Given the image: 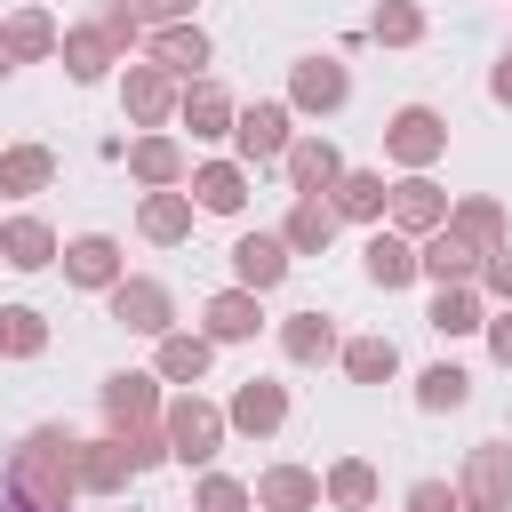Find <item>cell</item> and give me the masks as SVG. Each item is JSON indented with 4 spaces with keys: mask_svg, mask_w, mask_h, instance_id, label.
<instances>
[{
    "mask_svg": "<svg viewBox=\"0 0 512 512\" xmlns=\"http://www.w3.org/2000/svg\"><path fill=\"white\" fill-rule=\"evenodd\" d=\"M72 432L64 424H40V432H24V448L8 456V504L16 512H64L72 504Z\"/></svg>",
    "mask_w": 512,
    "mask_h": 512,
    "instance_id": "1",
    "label": "cell"
},
{
    "mask_svg": "<svg viewBox=\"0 0 512 512\" xmlns=\"http://www.w3.org/2000/svg\"><path fill=\"white\" fill-rule=\"evenodd\" d=\"M160 432H168V456H184V464H216V448H224V408L216 400H200V392H176V400H160Z\"/></svg>",
    "mask_w": 512,
    "mask_h": 512,
    "instance_id": "2",
    "label": "cell"
},
{
    "mask_svg": "<svg viewBox=\"0 0 512 512\" xmlns=\"http://www.w3.org/2000/svg\"><path fill=\"white\" fill-rule=\"evenodd\" d=\"M456 496H464V512H512V440H480V448H464Z\"/></svg>",
    "mask_w": 512,
    "mask_h": 512,
    "instance_id": "3",
    "label": "cell"
},
{
    "mask_svg": "<svg viewBox=\"0 0 512 512\" xmlns=\"http://www.w3.org/2000/svg\"><path fill=\"white\" fill-rule=\"evenodd\" d=\"M104 296H112V320L136 328V336H168V328H176V296H168L160 280H144V272H120Z\"/></svg>",
    "mask_w": 512,
    "mask_h": 512,
    "instance_id": "4",
    "label": "cell"
},
{
    "mask_svg": "<svg viewBox=\"0 0 512 512\" xmlns=\"http://www.w3.org/2000/svg\"><path fill=\"white\" fill-rule=\"evenodd\" d=\"M384 152H392L400 168H432V160L448 152V120H440L432 104H400L392 128H384Z\"/></svg>",
    "mask_w": 512,
    "mask_h": 512,
    "instance_id": "5",
    "label": "cell"
},
{
    "mask_svg": "<svg viewBox=\"0 0 512 512\" xmlns=\"http://www.w3.org/2000/svg\"><path fill=\"white\" fill-rule=\"evenodd\" d=\"M384 216H392V232H408V240H424L432 224H448V192L424 176V168H408L400 184H392V200H384Z\"/></svg>",
    "mask_w": 512,
    "mask_h": 512,
    "instance_id": "6",
    "label": "cell"
},
{
    "mask_svg": "<svg viewBox=\"0 0 512 512\" xmlns=\"http://www.w3.org/2000/svg\"><path fill=\"white\" fill-rule=\"evenodd\" d=\"M104 424H112V432H144V424H160V376H144V368L104 376Z\"/></svg>",
    "mask_w": 512,
    "mask_h": 512,
    "instance_id": "7",
    "label": "cell"
},
{
    "mask_svg": "<svg viewBox=\"0 0 512 512\" xmlns=\"http://www.w3.org/2000/svg\"><path fill=\"white\" fill-rule=\"evenodd\" d=\"M224 424H232V432H248V440H272V432L288 424V384H272V376H248V384L224 400Z\"/></svg>",
    "mask_w": 512,
    "mask_h": 512,
    "instance_id": "8",
    "label": "cell"
},
{
    "mask_svg": "<svg viewBox=\"0 0 512 512\" xmlns=\"http://www.w3.org/2000/svg\"><path fill=\"white\" fill-rule=\"evenodd\" d=\"M72 480H80L88 496H112V488H128V480H136V456H128V440H120V432H104V440H80V448H72Z\"/></svg>",
    "mask_w": 512,
    "mask_h": 512,
    "instance_id": "9",
    "label": "cell"
},
{
    "mask_svg": "<svg viewBox=\"0 0 512 512\" xmlns=\"http://www.w3.org/2000/svg\"><path fill=\"white\" fill-rule=\"evenodd\" d=\"M344 96H352V72H344L336 56H304V64L288 72V104H296V112H344Z\"/></svg>",
    "mask_w": 512,
    "mask_h": 512,
    "instance_id": "10",
    "label": "cell"
},
{
    "mask_svg": "<svg viewBox=\"0 0 512 512\" xmlns=\"http://www.w3.org/2000/svg\"><path fill=\"white\" fill-rule=\"evenodd\" d=\"M280 280H288V240H280V232H240V240H232V288H256V296H264V288H280Z\"/></svg>",
    "mask_w": 512,
    "mask_h": 512,
    "instance_id": "11",
    "label": "cell"
},
{
    "mask_svg": "<svg viewBox=\"0 0 512 512\" xmlns=\"http://www.w3.org/2000/svg\"><path fill=\"white\" fill-rule=\"evenodd\" d=\"M480 256H488V248H472L456 224H432V232L416 240V272H424V280H480Z\"/></svg>",
    "mask_w": 512,
    "mask_h": 512,
    "instance_id": "12",
    "label": "cell"
},
{
    "mask_svg": "<svg viewBox=\"0 0 512 512\" xmlns=\"http://www.w3.org/2000/svg\"><path fill=\"white\" fill-rule=\"evenodd\" d=\"M176 72H160V64H128V80H120V104H128V120L136 128H160L168 112H176Z\"/></svg>",
    "mask_w": 512,
    "mask_h": 512,
    "instance_id": "13",
    "label": "cell"
},
{
    "mask_svg": "<svg viewBox=\"0 0 512 512\" xmlns=\"http://www.w3.org/2000/svg\"><path fill=\"white\" fill-rule=\"evenodd\" d=\"M256 328H264L256 288H224V296H208V304H200V336H208V344H248Z\"/></svg>",
    "mask_w": 512,
    "mask_h": 512,
    "instance_id": "14",
    "label": "cell"
},
{
    "mask_svg": "<svg viewBox=\"0 0 512 512\" xmlns=\"http://www.w3.org/2000/svg\"><path fill=\"white\" fill-rule=\"evenodd\" d=\"M128 176H136L144 192H168V184H184V176H192V160H184V144H176V136H160V128H152V136H136V144H128Z\"/></svg>",
    "mask_w": 512,
    "mask_h": 512,
    "instance_id": "15",
    "label": "cell"
},
{
    "mask_svg": "<svg viewBox=\"0 0 512 512\" xmlns=\"http://www.w3.org/2000/svg\"><path fill=\"white\" fill-rule=\"evenodd\" d=\"M280 168H288V184H296V192H328V184L344 176V152H336V136H288Z\"/></svg>",
    "mask_w": 512,
    "mask_h": 512,
    "instance_id": "16",
    "label": "cell"
},
{
    "mask_svg": "<svg viewBox=\"0 0 512 512\" xmlns=\"http://www.w3.org/2000/svg\"><path fill=\"white\" fill-rule=\"evenodd\" d=\"M336 208H328V192H296L288 200V224H280V240H288V256H320L328 240H336Z\"/></svg>",
    "mask_w": 512,
    "mask_h": 512,
    "instance_id": "17",
    "label": "cell"
},
{
    "mask_svg": "<svg viewBox=\"0 0 512 512\" xmlns=\"http://www.w3.org/2000/svg\"><path fill=\"white\" fill-rule=\"evenodd\" d=\"M56 16L48 8H16L8 24H0V64H40V56H56Z\"/></svg>",
    "mask_w": 512,
    "mask_h": 512,
    "instance_id": "18",
    "label": "cell"
},
{
    "mask_svg": "<svg viewBox=\"0 0 512 512\" xmlns=\"http://www.w3.org/2000/svg\"><path fill=\"white\" fill-rule=\"evenodd\" d=\"M176 120L192 128V144H216V136H232V120H240V112H232V96H224L216 80H192V88L176 96Z\"/></svg>",
    "mask_w": 512,
    "mask_h": 512,
    "instance_id": "19",
    "label": "cell"
},
{
    "mask_svg": "<svg viewBox=\"0 0 512 512\" xmlns=\"http://www.w3.org/2000/svg\"><path fill=\"white\" fill-rule=\"evenodd\" d=\"M384 200H392V184H384L376 168H344V176L328 184V208H336L344 224H384Z\"/></svg>",
    "mask_w": 512,
    "mask_h": 512,
    "instance_id": "20",
    "label": "cell"
},
{
    "mask_svg": "<svg viewBox=\"0 0 512 512\" xmlns=\"http://www.w3.org/2000/svg\"><path fill=\"white\" fill-rule=\"evenodd\" d=\"M360 272H368L376 288H408V280H424V272H416V240H408V232H384V224L368 232V248H360Z\"/></svg>",
    "mask_w": 512,
    "mask_h": 512,
    "instance_id": "21",
    "label": "cell"
},
{
    "mask_svg": "<svg viewBox=\"0 0 512 512\" xmlns=\"http://www.w3.org/2000/svg\"><path fill=\"white\" fill-rule=\"evenodd\" d=\"M256 512H312L320 504V472H304V464H272V472H256Z\"/></svg>",
    "mask_w": 512,
    "mask_h": 512,
    "instance_id": "22",
    "label": "cell"
},
{
    "mask_svg": "<svg viewBox=\"0 0 512 512\" xmlns=\"http://www.w3.org/2000/svg\"><path fill=\"white\" fill-rule=\"evenodd\" d=\"M232 144H240V160H280L288 152V104H248L232 120Z\"/></svg>",
    "mask_w": 512,
    "mask_h": 512,
    "instance_id": "23",
    "label": "cell"
},
{
    "mask_svg": "<svg viewBox=\"0 0 512 512\" xmlns=\"http://www.w3.org/2000/svg\"><path fill=\"white\" fill-rule=\"evenodd\" d=\"M192 208H208V216H240V208H248V168H240V160H208V168H192Z\"/></svg>",
    "mask_w": 512,
    "mask_h": 512,
    "instance_id": "24",
    "label": "cell"
},
{
    "mask_svg": "<svg viewBox=\"0 0 512 512\" xmlns=\"http://www.w3.org/2000/svg\"><path fill=\"white\" fill-rule=\"evenodd\" d=\"M136 232L152 240V248H176V240H192V192H144V208H136Z\"/></svg>",
    "mask_w": 512,
    "mask_h": 512,
    "instance_id": "25",
    "label": "cell"
},
{
    "mask_svg": "<svg viewBox=\"0 0 512 512\" xmlns=\"http://www.w3.org/2000/svg\"><path fill=\"white\" fill-rule=\"evenodd\" d=\"M64 280H72V288H112V280H120V240H112V232H80V240L64 248Z\"/></svg>",
    "mask_w": 512,
    "mask_h": 512,
    "instance_id": "26",
    "label": "cell"
},
{
    "mask_svg": "<svg viewBox=\"0 0 512 512\" xmlns=\"http://www.w3.org/2000/svg\"><path fill=\"white\" fill-rule=\"evenodd\" d=\"M336 344H344V336H336V320H328V312H288V320H280V352H288L296 368L336 360Z\"/></svg>",
    "mask_w": 512,
    "mask_h": 512,
    "instance_id": "27",
    "label": "cell"
},
{
    "mask_svg": "<svg viewBox=\"0 0 512 512\" xmlns=\"http://www.w3.org/2000/svg\"><path fill=\"white\" fill-rule=\"evenodd\" d=\"M208 360H216V344H208L200 328H168V336H160V368H152V376H160V384H200V376H208Z\"/></svg>",
    "mask_w": 512,
    "mask_h": 512,
    "instance_id": "28",
    "label": "cell"
},
{
    "mask_svg": "<svg viewBox=\"0 0 512 512\" xmlns=\"http://www.w3.org/2000/svg\"><path fill=\"white\" fill-rule=\"evenodd\" d=\"M56 184V152L48 144H8L0 152V192L8 200H32V192H48Z\"/></svg>",
    "mask_w": 512,
    "mask_h": 512,
    "instance_id": "29",
    "label": "cell"
},
{
    "mask_svg": "<svg viewBox=\"0 0 512 512\" xmlns=\"http://www.w3.org/2000/svg\"><path fill=\"white\" fill-rule=\"evenodd\" d=\"M144 48H152V64H160V72H176V80H192V72L208 64V32H200V24H160Z\"/></svg>",
    "mask_w": 512,
    "mask_h": 512,
    "instance_id": "30",
    "label": "cell"
},
{
    "mask_svg": "<svg viewBox=\"0 0 512 512\" xmlns=\"http://www.w3.org/2000/svg\"><path fill=\"white\" fill-rule=\"evenodd\" d=\"M0 256H8L16 272L56 264V232H48V216H8V224H0Z\"/></svg>",
    "mask_w": 512,
    "mask_h": 512,
    "instance_id": "31",
    "label": "cell"
},
{
    "mask_svg": "<svg viewBox=\"0 0 512 512\" xmlns=\"http://www.w3.org/2000/svg\"><path fill=\"white\" fill-rule=\"evenodd\" d=\"M56 48H64V72H72V80H104V72L120 64V48L104 40V24H72Z\"/></svg>",
    "mask_w": 512,
    "mask_h": 512,
    "instance_id": "32",
    "label": "cell"
},
{
    "mask_svg": "<svg viewBox=\"0 0 512 512\" xmlns=\"http://www.w3.org/2000/svg\"><path fill=\"white\" fill-rule=\"evenodd\" d=\"M424 320H432L440 336H472V328H480L488 312H480V288H472V280H440V288H432V312H424Z\"/></svg>",
    "mask_w": 512,
    "mask_h": 512,
    "instance_id": "33",
    "label": "cell"
},
{
    "mask_svg": "<svg viewBox=\"0 0 512 512\" xmlns=\"http://www.w3.org/2000/svg\"><path fill=\"white\" fill-rule=\"evenodd\" d=\"M336 360H344L352 384H392L400 376V344L392 336H352V344H336Z\"/></svg>",
    "mask_w": 512,
    "mask_h": 512,
    "instance_id": "34",
    "label": "cell"
},
{
    "mask_svg": "<svg viewBox=\"0 0 512 512\" xmlns=\"http://www.w3.org/2000/svg\"><path fill=\"white\" fill-rule=\"evenodd\" d=\"M320 496H328L336 512H368V504H376V464H368V456H344V464H328Z\"/></svg>",
    "mask_w": 512,
    "mask_h": 512,
    "instance_id": "35",
    "label": "cell"
},
{
    "mask_svg": "<svg viewBox=\"0 0 512 512\" xmlns=\"http://www.w3.org/2000/svg\"><path fill=\"white\" fill-rule=\"evenodd\" d=\"M448 224H456V232H464L472 248H504V240H512V224H504V208H496L488 192H472V200H456V208H448Z\"/></svg>",
    "mask_w": 512,
    "mask_h": 512,
    "instance_id": "36",
    "label": "cell"
},
{
    "mask_svg": "<svg viewBox=\"0 0 512 512\" xmlns=\"http://www.w3.org/2000/svg\"><path fill=\"white\" fill-rule=\"evenodd\" d=\"M464 400H472V376H464L456 360H432V368L416 376V408H424V416H448V408H464Z\"/></svg>",
    "mask_w": 512,
    "mask_h": 512,
    "instance_id": "37",
    "label": "cell"
},
{
    "mask_svg": "<svg viewBox=\"0 0 512 512\" xmlns=\"http://www.w3.org/2000/svg\"><path fill=\"white\" fill-rule=\"evenodd\" d=\"M368 32H376L384 48H416V40H424V8H416V0H384V8L368 16Z\"/></svg>",
    "mask_w": 512,
    "mask_h": 512,
    "instance_id": "38",
    "label": "cell"
},
{
    "mask_svg": "<svg viewBox=\"0 0 512 512\" xmlns=\"http://www.w3.org/2000/svg\"><path fill=\"white\" fill-rule=\"evenodd\" d=\"M40 344H48V320H40L32 304H8V312H0V352H8V360H32Z\"/></svg>",
    "mask_w": 512,
    "mask_h": 512,
    "instance_id": "39",
    "label": "cell"
},
{
    "mask_svg": "<svg viewBox=\"0 0 512 512\" xmlns=\"http://www.w3.org/2000/svg\"><path fill=\"white\" fill-rule=\"evenodd\" d=\"M192 512H256V496H248L232 472H200V488H192Z\"/></svg>",
    "mask_w": 512,
    "mask_h": 512,
    "instance_id": "40",
    "label": "cell"
},
{
    "mask_svg": "<svg viewBox=\"0 0 512 512\" xmlns=\"http://www.w3.org/2000/svg\"><path fill=\"white\" fill-rule=\"evenodd\" d=\"M96 24H104V40H112V48H136V40H144L136 0H104V8H96Z\"/></svg>",
    "mask_w": 512,
    "mask_h": 512,
    "instance_id": "41",
    "label": "cell"
},
{
    "mask_svg": "<svg viewBox=\"0 0 512 512\" xmlns=\"http://www.w3.org/2000/svg\"><path fill=\"white\" fill-rule=\"evenodd\" d=\"M408 512H464V496H456V480H416Z\"/></svg>",
    "mask_w": 512,
    "mask_h": 512,
    "instance_id": "42",
    "label": "cell"
},
{
    "mask_svg": "<svg viewBox=\"0 0 512 512\" xmlns=\"http://www.w3.org/2000/svg\"><path fill=\"white\" fill-rule=\"evenodd\" d=\"M480 288H488V296H504V304H512V240H504V248H488V256H480Z\"/></svg>",
    "mask_w": 512,
    "mask_h": 512,
    "instance_id": "43",
    "label": "cell"
},
{
    "mask_svg": "<svg viewBox=\"0 0 512 512\" xmlns=\"http://www.w3.org/2000/svg\"><path fill=\"white\" fill-rule=\"evenodd\" d=\"M136 16H144V24H184L192 0H136Z\"/></svg>",
    "mask_w": 512,
    "mask_h": 512,
    "instance_id": "44",
    "label": "cell"
},
{
    "mask_svg": "<svg viewBox=\"0 0 512 512\" xmlns=\"http://www.w3.org/2000/svg\"><path fill=\"white\" fill-rule=\"evenodd\" d=\"M480 328H488V352L512 368V312H496V320H480Z\"/></svg>",
    "mask_w": 512,
    "mask_h": 512,
    "instance_id": "45",
    "label": "cell"
},
{
    "mask_svg": "<svg viewBox=\"0 0 512 512\" xmlns=\"http://www.w3.org/2000/svg\"><path fill=\"white\" fill-rule=\"evenodd\" d=\"M488 96H496V104H512V56H504V64L488 72Z\"/></svg>",
    "mask_w": 512,
    "mask_h": 512,
    "instance_id": "46",
    "label": "cell"
},
{
    "mask_svg": "<svg viewBox=\"0 0 512 512\" xmlns=\"http://www.w3.org/2000/svg\"><path fill=\"white\" fill-rule=\"evenodd\" d=\"M8 512H16V504H8Z\"/></svg>",
    "mask_w": 512,
    "mask_h": 512,
    "instance_id": "47",
    "label": "cell"
}]
</instances>
